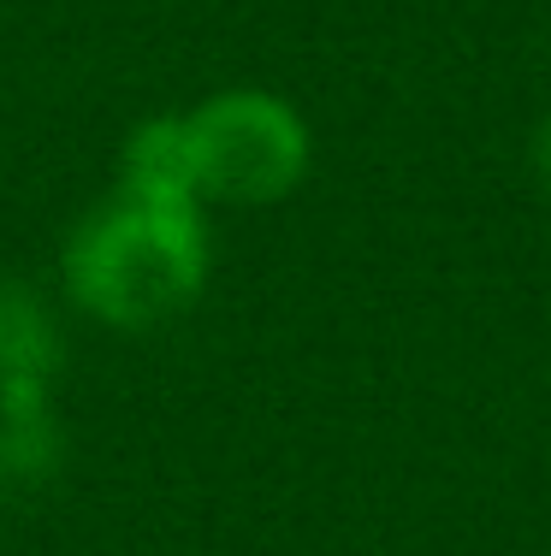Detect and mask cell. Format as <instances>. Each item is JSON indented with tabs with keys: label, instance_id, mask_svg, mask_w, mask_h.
Listing matches in <instances>:
<instances>
[{
	"label": "cell",
	"instance_id": "obj_1",
	"mask_svg": "<svg viewBox=\"0 0 551 556\" xmlns=\"http://www.w3.org/2000/svg\"><path fill=\"white\" fill-rule=\"evenodd\" d=\"M214 273L208 207H154L113 202L89 207L60 249V285L77 314L113 332H154L196 308Z\"/></svg>",
	"mask_w": 551,
	"mask_h": 556
},
{
	"label": "cell",
	"instance_id": "obj_2",
	"mask_svg": "<svg viewBox=\"0 0 551 556\" xmlns=\"http://www.w3.org/2000/svg\"><path fill=\"white\" fill-rule=\"evenodd\" d=\"M202 195L231 207H273L303 190L314 166V130L285 96L255 84L214 89L190 108Z\"/></svg>",
	"mask_w": 551,
	"mask_h": 556
},
{
	"label": "cell",
	"instance_id": "obj_3",
	"mask_svg": "<svg viewBox=\"0 0 551 556\" xmlns=\"http://www.w3.org/2000/svg\"><path fill=\"white\" fill-rule=\"evenodd\" d=\"M65 332L42 290L0 278V403H42L60 391Z\"/></svg>",
	"mask_w": 551,
	"mask_h": 556
},
{
	"label": "cell",
	"instance_id": "obj_4",
	"mask_svg": "<svg viewBox=\"0 0 551 556\" xmlns=\"http://www.w3.org/2000/svg\"><path fill=\"white\" fill-rule=\"evenodd\" d=\"M120 195L154 207H208L190 113H149L130 125L120 149Z\"/></svg>",
	"mask_w": 551,
	"mask_h": 556
},
{
	"label": "cell",
	"instance_id": "obj_5",
	"mask_svg": "<svg viewBox=\"0 0 551 556\" xmlns=\"http://www.w3.org/2000/svg\"><path fill=\"white\" fill-rule=\"evenodd\" d=\"M65 473L60 403H0V497H36Z\"/></svg>",
	"mask_w": 551,
	"mask_h": 556
},
{
	"label": "cell",
	"instance_id": "obj_6",
	"mask_svg": "<svg viewBox=\"0 0 551 556\" xmlns=\"http://www.w3.org/2000/svg\"><path fill=\"white\" fill-rule=\"evenodd\" d=\"M534 172H540V184L551 195V113L540 118V130H534Z\"/></svg>",
	"mask_w": 551,
	"mask_h": 556
}]
</instances>
